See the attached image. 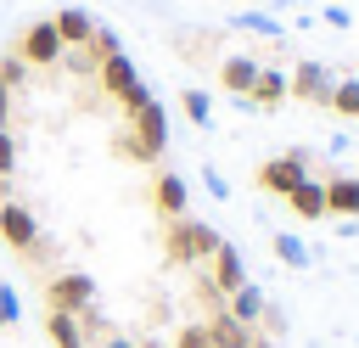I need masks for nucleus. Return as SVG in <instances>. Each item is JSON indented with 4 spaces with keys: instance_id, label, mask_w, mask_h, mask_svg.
<instances>
[{
    "instance_id": "obj_18",
    "label": "nucleus",
    "mask_w": 359,
    "mask_h": 348,
    "mask_svg": "<svg viewBox=\"0 0 359 348\" xmlns=\"http://www.w3.org/2000/svg\"><path fill=\"white\" fill-rule=\"evenodd\" d=\"M45 337H50V348H90L79 331V314H62V309H45Z\"/></svg>"
},
{
    "instance_id": "obj_36",
    "label": "nucleus",
    "mask_w": 359,
    "mask_h": 348,
    "mask_svg": "<svg viewBox=\"0 0 359 348\" xmlns=\"http://www.w3.org/2000/svg\"><path fill=\"white\" fill-rule=\"evenodd\" d=\"M252 348H280V342H275V337H264V331H258V337H252Z\"/></svg>"
},
{
    "instance_id": "obj_10",
    "label": "nucleus",
    "mask_w": 359,
    "mask_h": 348,
    "mask_svg": "<svg viewBox=\"0 0 359 348\" xmlns=\"http://www.w3.org/2000/svg\"><path fill=\"white\" fill-rule=\"evenodd\" d=\"M202 275H208V281H213V286H219V292L230 297V292H236V286L247 281V264H241V253H236L230 241H219V253H213V258L202 264Z\"/></svg>"
},
{
    "instance_id": "obj_21",
    "label": "nucleus",
    "mask_w": 359,
    "mask_h": 348,
    "mask_svg": "<svg viewBox=\"0 0 359 348\" xmlns=\"http://www.w3.org/2000/svg\"><path fill=\"white\" fill-rule=\"evenodd\" d=\"M325 107H331L337 118H359V79H337L331 95H325Z\"/></svg>"
},
{
    "instance_id": "obj_9",
    "label": "nucleus",
    "mask_w": 359,
    "mask_h": 348,
    "mask_svg": "<svg viewBox=\"0 0 359 348\" xmlns=\"http://www.w3.org/2000/svg\"><path fill=\"white\" fill-rule=\"evenodd\" d=\"M280 101H292V90H286V67H280V62H258V79H252V90L241 95V107H252V112H275Z\"/></svg>"
},
{
    "instance_id": "obj_7",
    "label": "nucleus",
    "mask_w": 359,
    "mask_h": 348,
    "mask_svg": "<svg viewBox=\"0 0 359 348\" xmlns=\"http://www.w3.org/2000/svg\"><path fill=\"white\" fill-rule=\"evenodd\" d=\"M129 135L146 146V157L157 163L163 152H168V112H163V101H140L135 112H129Z\"/></svg>"
},
{
    "instance_id": "obj_33",
    "label": "nucleus",
    "mask_w": 359,
    "mask_h": 348,
    "mask_svg": "<svg viewBox=\"0 0 359 348\" xmlns=\"http://www.w3.org/2000/svg\"><path fill=\"white\" fill-rule=\"evenodd\" d=\"M320 22H325V28H348V22H353V11H348V6H325V11H320Z\"/></svg>"
},
{
    "instance_id": "obj_1",
    "label": "nucleus",
    "mask_w": 359,
    "mask_h": 348,
    "mask_svg": "<svg viewBox=\"0 0 359 348\" xmlns=\"http://www.w3.org/2000/svg\"><path fill=\"white\" fill-rule=\"evenodd\" d=\"M0 241H6L11 253H22L28 264H50V258H56V247H50L45 230H39V219H34L17 196H0Z\"/></svg>"
},
{
    "instance_id": "obj_32",
    "label": "nucleus",
    "mask_w": 359,
    "mask_h": 348,
    "mask_svg": "<svg viewBox=\"0 0 359 348\" xmlns=\"http://www.w3.org/2000/svg\"><path fill=\"white\" fill-rule=\"evenodd\" d=\"M258 331H264V337H280V331H286V314L269 303V309H264V320H258Z\"/></svg>"
},
{
    "instance_id": "obj_26",
    "label": "nucleus",
    "mask_w": 359,
    "mask_h": 348,
    "mask_svg": "<svg viewBox=\"0 0 359 348\" xmlns=\"http://www.w3.org/2000/svg\"><path fill=\"white\" fill-rule=\"evenodd\" d=\"M168 348H213V337H208V320H191V326H180Z\"/></svg>"
},
{
    "instance_id": "obj_14",
    "label": "nucleus",
    "mask_w": 359,
    "mask_h": 348,
    "mask_svg": "<svg viewBox=\"0 0 359 348\" xmlns=\"http://www.w3.org/2000/svg\"><path fill=\"white\" fill-rule=\"evenodd\" d=\"M325 213L359 219V174H331L325 180Z\"/></svg>"
},
{
    "instance_id": "obj_4",
    "label": "nucleus",
    "mask_w": 359,
    "mask_h": 348,
    "mask_svg": "<svg viewBox=\"0 0 359 348\" xmlns=\"http://www.w3.org/2000/svg\"><path fill=\"white\" fill-rule=\"evenodd\" d=\"M95 79H101V90H107V95H112L123 112H135L140 101H151V90L140 84V73H135V62H129L123 51H112V56L101 62V73H95Z\"/></svg>"
},
{
    "instance_id": "obj_6",
    "label": "nucleus",
    "mask_w": 359,
    "mask_h": 348,
    "mask_svg": "<svg viewBox=\"0 0 359 348\" xmlns=\"http://www.w3.org/2000/svg\"><path fill=\"white\" fill-rule=\"evenodd\" d=\"M28 67H56L62 62V39H56V22L50 17H34L22 34H17V45H11Z\"/></svg>"
},
{
    "instance_id": "obj_28",
    "label": "nucleus",
    "mask_w": 359,
    "mask_h": 348,
    "mask_svg": "<svg viewBox=\"0 0 359 348\" xmlns=\"http://www.w3.org/2000/svg\"><path fill=\"white\" fill-rule=\"evenodd\" d=\"M11 174H17V135L0 129V180H11Z\"/></svg>"
},
{
    "instance_id": "obj_30",
    "label": "nucleus",
    "mask_w": 359,
    "mask_h": 348,
    "mask_svg": "<svg viewBox=\"0 0 359 348\" xmlns=\"http://www.w3.org/2000/svg\"><path fill=\"white\" fill-rule=\"evenodd\" d=\"M202 191H208L213 202H224V196H230V180H224L219 168H202Z\"/></svg>"
},
{
    "instance_id": "obj_37",
    "label": "nucleus",
    "mask_w": 359,
    "mask_h": 348,
    "mask_svg": "<svg viewBox=\"0 0 359 348\" xmlns=\"http://www.w3.org/2000/svg\"><path fill=\"white\" fill-rule=\"evenodd\" d=\"M286 6H292V0H286Z\"/></svg>"
},
{
    "instance_id": "obj_19",
    "label": "nucleus",
    "mask_w": 359,
    "mask_h": 348,
    "mask_svg": "<svg viewBox=\"0 0 359 348\" xmlns=\"http://www.w3.org/2000/svg\"><path fill=\"white\" fill-rule=\"evenodd\" d=\"M236 28H241V34H258V39H269V45L286 39V22L269 17V11H236Z\"/></svg>"
},
{
    "instance_id": "obj_27",
    "label": "nucleus",
    "mask_w": 359,
    "mask_h": 348,
    "mask_svg": "<svg viewBox=\"0 0 359 348\" xmlns=\"http://www.w3.org/2000/svg\"><path fill=\"white\" fill-rule=\"evenodd\" d=\"M22 320V303H17V286L11 281H0V331H11Z\"/></svg>"
},
{
    "instance_id": "obj_35",
    "label": "nucleus",
    "mask_w": 359,
    "mask_h": 348,
    "mask_svg": "<svg viewBox=\"0 0 359 348\" xmlns=\"http://www.w3.org/2000/svg\"><path fill=\"white\" fill-rule=\"evenodd\" d=\"M135 348H168V342H163V337L151 331V337H135Z\"/></svg>"
},
{
    "instance_id": "obj_11",
    "label": "nucleus",
    "mask_w": 359,
    "mask_h": 348,
    "mask_svg": "<svg viewBox=\"0 0 359 348\" xmlns=\"http://www.w3.org/2000/svg\"><path fill=\"white\" fill-rule=\"evenodd\" d=\"M50 22H56L62 51H73V45H90V39H95V17H90L84 6H62V11H50Z\"/></svg>"
},
{
    "instance_id": "obj_29",
    "label": "nucleus",
    "mask_w": 359,
    "mask_h": 348,
    "mask_svg": "<svg viewBox=\"0 0 359 348\" xmlns=\"http://www.w3.org/2000/svg\"><path fill=\"white\" fill-rule=\"evenodd\" d=\"M90 51L107 62V56H112V51H123V45H118V34H112V28H101V22H95V39H90Z\"/></svg>"
},
{
    "instance_id": "obj_34",
    "label": "nucleus",
    "mask_w": 359,
    "mask_h": 348,
    "mask_svg": "<svg viewBox=\"0 0 359 348\" xmlns=\"http://www.w3.org/2000/svg\"><path fill=\"white\" fill-rule=\"evenodd\" d=\"M90 348H135V337H129V331H112V337H101V342H90Z\"/></svg>"
},
{
    "instance_id": "obj_5",
    "label": "nucleus",
    "mask_w": 359,
    "mask_h": 348,
    "mask_svg": "<svg viewBox=\"0 0 359 348\" xmlns=\"http://www.w3.org/2000/svg\"><path fill=\"white\" fill-rule=\"evenodd\" d=\"M90 303H95V281H90L84 269H56V275L45 281V309L79 314V309H90Z\"/></svg>"
},
{
    "instance_id": "obj_3",
    "label": "nucleus",
    "mask_w": 359,
    "mask_h": 348,
    "mask_svg": "<svg viewBox=\"0 0 359 348\" xmlns=\"http://www.w3.org/2000/svg\"><path fill=\"white\" fill-rule=\"evenodd\" d=\"M309 168H314V157H309L303 146H286L280 157H264V163H258V191H269V196H292L297 180H309Z\"/></svg>"
},
{
    "instance_id": "obj_23",
    "label": "nucleus",
    "mask_w": 359,
    "mask_h": 348,
    "mask_svg": "<svg viewBox=\"0 0 359 348\" xmlns=\"http://www.w3.org/2000/svg\"><path fill=\"white\" fill-rule=\"evenodd\" d=\"M62 67L79 73V79H90V73H101V56H95L90 45H73V51H62Z\"/></svg>"
},
{
    "instance_id": "obj_16",
    "label": "nucleus",
    "mask_w": 359,
    "mask_h": 348,
    "mask_svg": "<svg viewBox=\"0 0 359 348\" xmlns=\"http://www.w3.org/2000/svg\"><path fill=\"white\" fill-rule=\"evenodd\" d=\"M286 202H292V213H297V219H309V225H314V219H325V180H314V174H309V180H297V191H292Z\"/></svg>"
},
{
    "instance_id": "obj_22",
    "label": "nucleus",
    "mask_w": 359,
    "mask_h": 348,
    "mask_svg": "<svg viewBox=\"0 0 359 348\" xmlns=\"http://www.w3.org/2000/svg\"><path fill=\"white\" fill-rule=\"evenodd\" d=\"M79 331H84V342H101V337H112L118 326L107 320V309H101V303H90V309H79Z\"/></svg>"
},
{
    "instance_id": "obj_8",
    "label": "nucleus",
    "mask_w": 359,
    "mask_h": 348,
    "mask_svg": "<svg viewBox=\"0 0 359 348\" xmlns=\"http://www.w3.org/2000/svg\"><path fill=\"white\" fill-rule=\"evenodd\" d=\"M331 84H337V73H331L325 62H314V56H303V62L286 73V90H292V101H314V107H325Z\"/></svg>"
},
{
    "instance_id": "obj_20",
    "label": "nucleus",
    "mask_w": 359,
    "mask_h": 348,
    "mask_svg": "<svg viewBox=\"0 0 359 348\" xmlns=\"http://www.w3.org/2000/svg\"><path fill=\"white\" fill-rule=\"evenodd\" d=\"M269 247H275V258H280V264H292V269H309V264H314L309 241H303V236H292V230H280Z\"/></svg>"
},
{
    "instance_id": "obj_31",
    "label": "nucleus",
    "mask_w": 359,
    "mask_h": 348,
    "mask_svg": "<svg viewBox=\"0 0 359 348\" xmlns=\"http://www.w3.org/2000/svg\"><path fill=\"white\" fill-rule=\"evenodd\" d=\"M17 101H22V95L0 84V129H17Z\"/></svg>"
},
{
    "instance_id": "obj_15",
    "label": "nucleus",
    "mask_w": 359,
    "mask_h": 348,
    "mask_svg": "<svg viewBox=\"0 0 359 348\" xmlns=\"http://www.w3.org/2000/svg\"><path fill=\"white\" fill-rule=\"evenodd\" d=\"M252 79H258V56H241V51H236V56H219V84H224L236 101L252 90Z\"/></svg>"
},
{
    "instance_id": "obj_17",
    "label": "nucleus",
    "mask_w": 359,
    "mask_h": 348,
    "mask_svg": "<svg viewBox=\"0 0 359 348\" xmlns=\"http://www.w3.org/2000/svg\"><path fill=\"white\" fill-rule=\"evenodd\" d=\"M208 337H213V348H252V326H241V320H230V314H208Z\"/></svg>"
},
{
    "instance_id": "obj_12",
    "label": "nucleus",
    "mask_w": 359,
    "mask_h": 348,
    "mask_svg": "<svg viewBox=\"0 0 359 348\" xmlns=\"http://www.w3.org/2000/svg\"><path fill=\"white\" fill-rule=\"evenodd\" d=\"M185 202H191V191H185V180H180L174 168H163V174L151 180V208H157L163 219H185Z\"/></svg>"
},
{
    "instance_id": "obj_2",
    "label": "nucleus",
    "mask_w": 359,
    "mask_h": 348,
    "mask_svg": "<svg viewBox=\"0 0 359 348\" xmlns=\"http://www.w3.org/2000/svg\"><path fill=\"white\" fill-rule=\"evenodd\" d=\"M219 241H224V236H219L208 219H191V213H185V219H168V230H163L168 264H196V269H202V264L219 253Z\"/></svg>"
},
{
    "instance_id": "obj_24",
    "label": "nucleus",
    "mask_w": 359,
    "mask_h": 348,
    "mask_svg": "<svg viewBox=\"0 0 359 348\" xmlns=\"http://www.w3.org/2000/svg\"><path fill=\"white\" fill-rule=\"evenodd\" d=\"M180 107H185V118H191L196 129H208V123H213V101H208L202 90H185V95H180Z\"/></svg>"
},
{
    "instance_id": "obj_13",
    "label": "nucleus",
    "mask_w": 359,
    "mask_h": 348,
    "mask_svg": "<svg viewBox=\"0 0 359 348\" xmlns=\"http://www.w3.org/2000/svg\"><path fill=\"white\" fill-rule=\"evenodd\" d=\"M264 309H269V297H264V286H258V281H241V286L224 297V314H230V320H241V326H252V331H258Z\"/></svg>"
},
{
    "instance_id": "obj_25",
    "label": "nucleus",
    "mask_w": 359,
    "mask_h": 348,
    "mask_svg": "<svg viewBox=\"0 0 359 348\" xmlns=\"http://www.w3.org/2000/svg\"><path fill=\"white\" fill-rule=\"evenodd\" d=\"M0 84L22 95V84H28V62H22L17 51H6V56H0Z\"/></svg>"
}]
</instances>
